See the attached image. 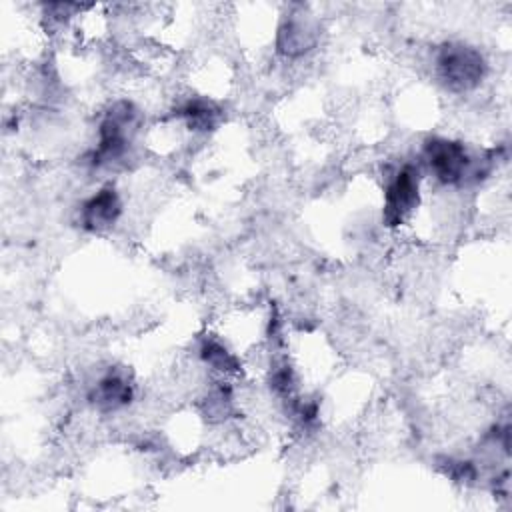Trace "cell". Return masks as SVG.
I'll list each match as a JSON object with an SVG mask.
<instances>
[{
	"label": "cell",
	"instance_id": "cell-2",
	"mask_svg": "<svg viewBox=\"0 0 512 512\" xmlns=\"http://www.w3.org/2000/svg\"><path fill=\"white\" fill-rule=\"evenodd\" d=\"M424 160L442 184H462L468 176H478V168L464 144L448 138H428L424 144Z\"/></svg>",
	"mask_w": 512,
	"mask_h": 512
},
{
	"label": "cell",
	"instance_id": "cell-6",
	"mask_svg": "<svg viewBox=\"0 0 512 512\" xmlns=\"http://www.w3.org/2000/svg\"><path fill=\"white\" fill-rule=\"evenodd\" d=\"M200 356L204 362H208L212 368L222 372H234L238 368V360L232 352H228L220 342L216 340H204L200 348Z\"/></svg>",
	"mask_w": 512,
	"mask_h": 512
},
{
	"label": "cell",
	"instance_id": "cell-4",
	"mask_svg": "<svg viewBox=\"0 0 512 512\" xmlns=\"http://www.w3.org/2000/svg\"><path fill=\"white\" fill-rule=\"evenodd\" d=\"M120 212H122V204H120L118 192L112 186H106L82 204L80 222L86 230L98 232L112 226L118 220Z\"/></svg>",
	"mask_w": 512,
	"mask_h": 512
},
{
	"label": "cell",
	"instance_id": "cell-3",
	"mask_svg": "<svg viewBox=\"0 0 512 512\" xmlns=\"http://www.w3.org/2000/svg\"><path fill=\"white\" fill-rule=\"evenodd\" d=\"M420 170L414 164H404L384 190V220L388 226L402 224V220L418 204Z\"/></svg>",
	"mask_w": 512,
	"mask_h": 512
},
{
	"label": "cell",
	"instance_id": "cell-5",
	"mask_svg": "<svg viewBox=\"0 0 512 512\" xmlns=\"http://www.w3.org/2000/svg\"><path fill=\"white\" fill-rule=\"evenodd\" d=\"M90 398L100 410H116V408H122L130 402L132 386L120 374L110 372V374H106L104 378L98 380Z\"/></svg>",
	"mask_w": 512,
	"mask_h": 512
},
{
	"label": "cell",
	"instance_id": "cell-1",
	"mask_svg": "<svg viewBox=\"0 0 512 512\" xmlns=\"http://www.w3.org/2000/svg\"><path fill=\"white\" fill-rule=\"evenodd\" d=\"M436 72L448 90L466 92L482 82L486 74V60L476 48L448 44L436 58Z\"/></svg>",
	"mask_w": 512,
	"mask_h": 512
}]
</instances>
